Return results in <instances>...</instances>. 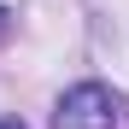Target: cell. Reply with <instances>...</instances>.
<instances>
[{"label": "cell", "instance_id": "obj_3", "mask_svg": "<svg viewBox=\"0 0 129 129\" xmlns=\"http://www.w3.org/2000/svg\"><path fill=\"white\" fill-rule=\"evenodd\" d=\"M0 129H29V123L24 117H0Z\"/></svg>", "mask_w": 129, "mask_h": 129}, {"label": "cell", "instance_id": "obj_2", "mask_svg": "<svg viewBox=\"0 0 129 129\" xmlns=\"http://www.w3.org/2000/svg\"><path fill=\"white\" fill-rule=\"evenodd\" d=\"M6 35H12V12L0 6V41H6Z\"/></svg>", "mask_w": 129, "mask_h": 129}, {"label": "cell", "instance_id": "obj_1", "mask_svg": "<svg viewBox=\"0 0 129 129\" xmlns=\"http://www.w3.org/2000/svg\"><path fill=\"white\" fill-rule=\"evenodd\" d=\"M53 129H117V100L100 82H76L53 106Z\"/></svg>", "mask_w": 129, "mask_h": 129}]
</instances>
